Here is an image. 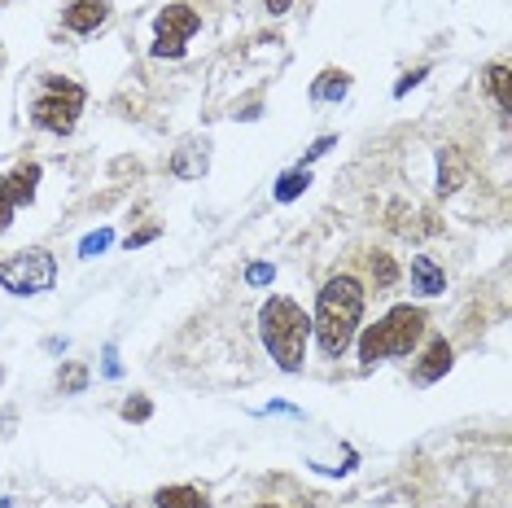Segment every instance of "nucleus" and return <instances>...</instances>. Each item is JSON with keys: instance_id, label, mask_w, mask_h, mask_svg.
<instances>
[{"instance_id": "obj_1", "label": "nucleus", "mask_w": 512, "mask_h": 508, "mask_svg": "<svg viewBox=\"0 0 512 508\" xmlns=\"http://www.w3.org/2000/svg\"><path fill=\"white\" fill-rule=\"evenodd\" d=\"M359 320H364V285H359L355 276H333V281H324L311 329H316L320 351L329 355V360H342V355L351 351Z\"/></svg>"}, {"instance_id": "obj_2", "label": "nucleus", "mask_w": 512, "mask_h": 508, "mask_svg": "<svg viewBox=\"0 0 512 508\" xmlns=\"http://www.w3.org/2000/svg\"><path fill=\"white\" fill-rule=\"evenodd\" d=\"M259 329H263V346L272 351V360L285 368V373H298L302 355H307V311H302L294 298H267L259 311Z\"/></svg>"}, {"instance_id": "obj_3", "label": "nucleus", "mask_w": 512, "mask_h": 508, "mask_svg": "<svg viewBox=\"0 0 512 508\" xmlns=\"http://www.w3.org/2000/svg\"><path fill=\"white\" fill-rule=\"evenodd\" d=\"M421 333H425L421 307H394L377 320V325L364 329V338H359V360L377 364V360H390V355H412V346L421 342Z\"/></svg>"}, {"instance_id": "obj_4", "label": "nucleus", "mask_w": 512, "mask_h": 508, "mask_svg": "<svg viewBox=\"0 0 512 508\" xmlns=\"http://www.w3.org/2000/svg\"><path fill=\"white\" fill-rule=\"evenodd\" d=\"M84 101H88L84 84L49 75L44 88H40V97H36V106H31V119H36V127H44V132H53V136H71L79 114H84Z\"/></svg>"}, {"instance_id": "obj_5", "label": "nucleus", "mask_w": 512, "mask_h": 508, "mask_svg": "<svg viewBox=\"0 0 512 508\" xmlns=\"http://www.w3.org/2000/svg\"><path fill=\"white\" fill-rule=\"evenodd\" d=\"M57 281V263L49 250H18L14 259L0 263V290L18 294V298H31V294H44L53 290Z\"/></svg>"}, {"instance_id": "obj_6", "label": "nucleus", "mask_w": 512, "mask_h": 508, "mask_svg": "<svg viewBox=\"0 0 512 508\" xmlns=\"http://www.w3.org/2000/svg\"><path fill=\"white\" fill-rule=\"evenodd\" d=\"M202 27V14L189 5H167L154 22V57H180L184 53V40Z\"/></svg>"}, {"instance_id": "obj_7", "label": "nucleus", "mask_w": 512, "mask_h": 508, "mask_svg": "<svg viewBox=\"0 0 512 508\" xmlns=\"http://www.w3.org/2000/svg\"><path fill=\"white\" fill-rule=\"evenodd\" d=\"M40 163H22L18 171L0 176V233H9L14 224V211L22 202H36V184H40Z\"/></svg>"}, {"instance_id": "obj_8", "label": "nucleus", "mask_w": 512, "mask_h": 508, "mask_svg": "<svg viewBox=\"0 0 512 508\" xmlns=\"http://www.w3.org/2000/svg\"><path fill=\"white\" fill-rule=\"evenodd\" d=\"M106 18H110L106 0H71V5H66V14H62L66 31H75V36H92V31H97Z\"/></svg>"}, {"instance_id": "obj_9", "label": "nucleus", "mask_w": 512, "mask_h": 508, "mask_svg": "<svg viewBox=\"0 0 512 508\" xmlns=\"http://www.w3.org/2000/svg\"><path fill=\"white\" fill-rule=\"evenodd\" d=\"M412 285H416V290H421L425 298H434V294L447 290V272H442L438 263L429 259V254H416V259H412Z\"/></svg>"}, {"instance_id": "obj_10", "label": "nucleus", "mask_w": 512, "mask_h": 508, "mask_svg": "<svg viewBox=\"0 0 512 508\" xmlns=\"http://www.w3.org/2000/svg\"><path fill=\"white\" fill-rule=\"evenodd\" d=\"M447 368H451V346H447V338H438V342L425 351V360L416 364V381H421V386H429V381H438L442 373H447Z\"/></svg>"}, {"instance_id": "obj_11", "label": "nucleus", "mask_w": 512, "mask_h": 508, "mask_svg": "<svg viewBox=\"0 0 512 508\" xmlns=\"http://www.w3.org/2000/svg\"><path fill=\"white\" fill-rule=\"evenodd\" d=\"M158 508H211V500H206L197 487H162L154 495Z\"/></svg>"}, {"instance_id": "obj_12", "label": "nucleus", "mask_w": 512, "mask_h": 508, "mask_svg": "<svg viewBox=\"0 0 512 508\" xmlns=\"http://www.w3.org/2000/svg\"><path fill=\"white\" fill-rule=\"evenodd\" d=\"M351 92V75L346 71H324L316 84H311V101H342Z\"/></svg>"}, {"instance_id": "obj_13", "label": "nucleus", "mask_w": 512, "mask_h": 508, "mask_svg": "<svg viewBox=\"0 0 512 508\" xmlns=\"http://www.w3.org/2000/svg\"><path fill=\"white\" fill-rule=\"evenodd\" d=\"M482 84H486V92H491V101L499 106V114H508V110H512V92H508V66H504V62L486 66Z\"/></svg>"}, {"instance_id": "obj_14", "label": "nucleus", "mask_w": 512, "mask_h": 508, "mask_svg": "<svg viewBox=\"0 0 512 508\" xmlns=\"http://www.w3.org/2000/svg\"><path fill=\"white\" fill-rule=\"evenodd\" d=\"M368 272H372V281H377V290H390V285H399V263H394L386 250H372L368 254Z\"/></svg>"}, {"instance_id": "obj_15", "label": "nucleus", "mask_w": 512, "mask_h": 508, "mask_svg": "<svg viewBox=\"0 0 512 508\" xmlns=\"http://www.w3.org/2000/svg\"><path fill=\"white\" fill-rule=\"evenodd\" d=\"M171 171H176V176H184V180H189V176H202V171H206V145H202V149H197V145H184L180 154H176V163H171Z\"/></svg>"}, {"instance_id": "obj_16", "label": "nucleus", "mask_w": 512, "mask_h": 508, "mask_svg": "<svg viewBox=\"0 0 512 508\" xmlns=\"http://www.w3.org/2000/svg\"><path fill=\"white\" fill-rule=\"evenodd\" d=\"M311 184V176H307V167H294V171H285L281 176V184H276V202H294L302 189Z\"/></svg>"}, {"instance_id": "obj_17", "label": "nucleus", "mask_w": 512, "mask_h": 508, "mask_svg": "<svg viewBox=\"0 0 512 508\" xmlns=\"http://www.w3.org/2000/svg\"><path fill=\"white\" fill-rule=\"evenodd\" d=\"M57 381H62V395H79V390L88 386V368L84 364H66Z\"/></svg>"}, {"instance_id": "obj_18", "label": "nucleus", "mask_w": 512, "mask_h": 508, "mask_svg": "<svg viewBox=\"0 0 512 508\" xmlns=\"http://www.w3.org/2000/svg\"><path fill=\"white\" fill-rule=\"evenodd\" d=\"M123 417H127V421H149V417H154V403L141 399V395L127 399V403H123Z\"/></svg>"}, {"instance_id": "obj_19", "label": "nucleus", "mask_w": 512, "mask_h": 508, "mask_svg": "<svg viewBox=\"0 0 512 508\" xmlns=\"http://www.w3.org/2000/svg\"><path fill=\"white\" fill-rule=\"evenodd\" d=\"M110 241H114L110 228H101V233H88V237H84V246H79V254H88V259H92V254H101V250L110 246Z\"/></svg>"}, {"instance_id": "obj_20", "label": "nucleus", "mask_w": 512, "mask_h": 508, "mask_svg": "<svg viewBox=\"0 0 512 508\" xmlns=\"http://www.w3.org/2000/svg\"><path fill=\"white\" fill-rule=\"evenodd\" d=\"M272 276H276L272 263H250V268H246V281H250V285H267Z\"/></svg>"}, {"instance_id": "obj_21", "label": "nucleus", "mask_w": 512, "mask_h": 508, "mask_svg": "<svg viewBox=\"0 0 512 508\" xmlns=\"http://www.w3.org/2000/svg\"><path fill=\"white\" fill-rule=\"evenodd\" d=\"M425 75H429V66H421V71H412V75H403V79H399V84H394V97H403V92H407V88H416V84H421V79H425Z\"/></svg>"}, {"instance_id": "obj_22", "label": "nucleus", "mask_w": 512, "mask_h": 508, "mask_svg": "<svg viewBox=\"0 0 512 508\" xmlns=\"http://www.w3.org/2000/svg\"><path fill=\"white\" fill-rule=\"evenodd\" d=\"M329 149H333V136H320V141L307 149V158H320V154H329ZM307 158H302V163H307Z\"/></svg>"}, {"instance_id": "obj_23", "label": "nucleus", "mask_w": 512, "mask_h": 508, "mask_svg": "<svg viewBox=\"0 0 512 508\" xmlns=\"http://www.w3.org/2000/svg\"><path fill=\"white\" fill-rule=\"evenodd\" d=\"M154 237H158V228H145V233L127 237V250H132V246H145V241H154Z\"/></svg>"}, {"instance_id": "obj_24", "label": "nucleus", "mask_w": 512, "mask_h": 508, "mask_svg": "<svg viewBox=\"0 0 512 508\" xmlns=\"http://www.w3.org/2000/svg\"><path fill=\"white\" fill-rule=\"evenodd\" d=\"M263 5H267V14H285V9L294 5V0H263Z\"/></svg>"}, {"instance_id": "obj_25", "label": "nucleus", "mask_w": 512, "mask_h": 508, "mask_svg": "<svg viewBox=\"0 0 512 508\" xmlns=\"http://www.w3.org/2000/svg\"><path fill=\"white\" fill-rule=\"evenodd\" d=\"M106 373H110V377H119V355H114V346L106 351Z\"/></svg>"}, {"instance_id": "obj_26", "label": "nucleus", "mask_w": 512, "mask_h": 508, "mask_svg": "<svg viewBox=\"0 0 512 508\" xmlns=\"http://www.w3.org/2000/svg\"><path fill=\"white\" fill-rule=\"evenodd\" d=\"M259 508H281V504H259Z\"/></svg>"}]
</instances>
